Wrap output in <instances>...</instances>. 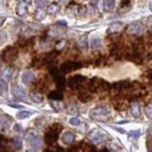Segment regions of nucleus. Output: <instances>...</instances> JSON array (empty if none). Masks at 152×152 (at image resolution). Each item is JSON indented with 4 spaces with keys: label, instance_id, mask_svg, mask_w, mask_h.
<instances>
[{
    "label": "nucleus",
    "instance_id": "nucleus-7",
    "mask_svg": "<svg viewBox=\"0 0 152 152\" xmlns=\"http://www.w3.org/2000/svg\"><path fill=\"white\" fill-rule=\"evenodd\" d=\"M86 81V77L82 75H75L68 80V86L72 89H78Z\"/></svg>",
    "mask_w": 152,
    "mask_h": 152
},
{
    "label": "nucleus",
    "instance_id": "nucleus-27",
    "mask_svg": "<svg viewBox=\"0 0 152 152\" xmlns=\"http://www.w3.org/2000/svg\"><path fill=\"white\" fill-rule=\"evenodd\" d=\"M56 86L58 89H63L64 87H66V80H64V77L63 76H60V77H57L56 80Z\"/></svg>",
    "mask_w": 152,
    "mask_h": 152
},
{
    "label": "nucleus",
    "instance_id": "nucleus-42",
    "mask_svg": "<svg viewBox=\"0 0 152 152\" xmlns=\"http://www.w3.org/2000/svg\"><path fill=\"white\" fill-rule=\"evenodd\" d=\"M130 1H131V0H122V5H123V6H124V5H128Z\"/></svg>",
    "mask_w": 152,
    "mask_h": 152
},
{
    "label": "nucleus",
    "instance_id": "nucleus-25",
    "mask_svg": "<svg viewBox=\"0 0 152 152\" xmlns=\"http://www.w3.org/2000/svg\"><path fill=\"white\" fill-rule=\"evenodd\" d=\"M7 91H8V84H7V82L4 78H0V93L6 95Z\"/></svg>",
    "mask_w": 152,
    "mask_h": 152
},
{
    "label": "nucleus",
    "instance_id": "nucleus-49",
    "mask_svg": "<svg viewBox=\"0 0 152 152\" xmlns=\"http://www.w3.org/2000/svg\"><path fill=\"white\" fill-rule=\"evenodd\" d=\"M60 1H63V0H60Z\"/></svg>",
    "mask_w": 152,
    "mask_h": 152
},
{
    "label": "nucleus",
    "instance_id": "nucleus-3",
    "mask_svg": "<svg viewBox=\"0 0 152 152\" xmlns=\"http://www.w3.org/2000/svg\"><path fill=\"white\" fill-rule=\"evenodd\" d=\"M18 55H19V52L15 47H12V46L6 47L2 52V61L6 63H11L17 60Z\"/></svg>",
    "mask_w": 152,
    "mask_h": 152
},
{
    "label": "nucleus",
    "instance_id": "nucleus-31",
    "mask_svg": "<svg viewBox=\"0 0 152 152\" xmlns=\"http://www.w3.org/2000/svg\"><path fill=\"white\" fill-rule=\"evenodd\" d=\"M31 116V113H28V111H25V110H22V111H19L18 114H17V117L19 118V119H25V118H27V117H29Z\"/></svg>",
    "mask_w": 152,
    "mask_h": 152
},
{
    "label": "nucleus",
    "instance_id": "nucleus-33",
    "mask_svg": "<svg viewBox=\"0 0 152 152\" xmlns=\"http://www.w3.org/2000/svg\"><path fill=\"white\" fill-rule=\"evenodd\" d=\"M115 108L117 110H125L126 109V104L123 103V102H119V103H115Z\"/></svg>",
    "mask_w": 152,
    "mask_h": 152
},
{
    "label": "nucleus",
    "instance_id": "nucleus-34",
    "mask_svg": "<svg viewBox=\"0 0 152 152\" xmlns=\"http://www.w3.org/2000/svg\"><path fill=\"white\" fill-rule=\"evenodd\" d=\"M35 4L38 6V8H42L45 5L48 4V0H35Z\"/></svg>",
    "mask_w": 152,
    "mask_h": 152
},
{
    "label": "nucleus",
    "instance_id": "nucleus-28",
    "mask_svg": "<svg viewBox=\"0 0 152 152\" xmlns=\"http://www.w3.org/2000/svg\"><path fill=\"white\" fill-rule=\"evenodd\" d=\"M99 46H101V40L98 38H94L91 40V42H90V47H91V49H98L99 48Z\"/></svg>",
    "mask_w": 152,
    "mask_h": 152
},
{
    "label": "nucleus",
    "instance_id": "nucleus-38",
    "mask_svg": "<svg viewBox=\"0 0 152 152\" xmlns=\"http://www.w3.org/2000/svg\"><path fill=\"white\" fill-rule=\"evenodd\" d=\"M0 152H14L12 149H10L8 146H6V145H1L0 146Z\"/></svg>",
    "mask_w": 152,
    "mask_h": 152
},
{
    "label": "nucleus",
    "instance_id": "nucleus-11",
    "mask_svg": "<svg viewBox=\"0 0 152 152\" xmlns=\"http://www.w3.org/2000/svg\"><path fill=\"white\" fill-rule=\"evenodd\" d=\"M12 94L14 97H17V98H19V99H25L26 98V93H25V90L22 89V88H20L19 86H17V84H14L13 87H12Z\"/></svg>",
    "mask_w": 152,
    "mask_h": 152
},
{
    "label": "nucleus",
    "instance_id": "nucleus-10",
    "mask_svg": "<svg viewBox=\"0 0 152 152\" xmlns=\"http://www.w3.org/2000/svg\"><path fill=\"white\" fill-rule=\"evenodd\" d=\"M11 124H12V119H11L10 116H7V115H1L0 116V130L8 129Z\"/></svg>",
    "mask_w": 152,
    "mask_h": 152
},
{
    "label": "nucleus",
    "instance_id": "nucleus-5",
    "mask_svg": "<svg viewBox=\"0 0 152 152\" xmlns=\"http://www.w3.org/2000/svg\"><path fill=\"white\" fill-rule=\"evenodd\" d=\"M82 67V63L81 62H76V61H68V62H64L61 67H60V72L61 73H70L73 70L76 69H80Z\"/></svg>",
    "mask_w": 152,
    "mask_h": 152
},
{
    "label": "nucleus",
    "instance_id": "nucleus-46",
    "mask_svg": "<svg viewBox=\"0 0 152 152\" xmlns=\"http://www.w3.org/2000/svg\"><path fill=\"white\" fill-rule=\"evenodd\" d=\"M96 1H97V0H93V5H95V4H96Z\"/></svg>",
    "mask_w": 152,
    "mask_h": 152
},
{
    "label": "nucleus",
    "instance_id": "nucleus-24",
    "mask_svg": "<svg viewBox=\"0 0 152 152\" xmlns=\"http://www.w3.org/2000/svg\"><path fill=\"white\" fill-rule=\"evenodd\" d=\"M12 143H13V146H14L15 150H20L22 148V139L20 137H18V136L12 139Z\"/></svg>",
    "mask_w": 152,
    "mask_h": 152
},
{
    "label": "nucleus",
    "instance_id": "nucleus-36",
    "mask_svg": "<svg viewBox=\"0 0 152 152\" xmlns=\"http://www.w3.org/2000/svg\"><path fill=\"white\" fill-rule=\"evenodd\" d=\"M69 123H70L72 125H80L81 121H80L77 117H73V118H70V119H69Z\"/></svg>",
    "mask_w": 152,
    "mask_h": 152
},
{
    "label": "nucleus",
    "instance_id": "nucleus-8",
    "mask_svg": "<svg viewBox=\"0 0 152 152\" xmlns=\"http://www.w3.org/2000/svg\"><path fill=\"white\" fill-rule=\"evenodd\" d=\"M145 28L142 23H131L128 28H126V33L130 35H142L144 33Z\"/></svg>",
    "mask_w": 152,
    "mask_h": 152
},
{
    "label": "nucleus",
    "instance_id": "nucleus-29",
    "mask_svg": "<svg viewBox=\"0 0 152 152\" xmlns=\"http://www.w3.org/2000/svg\"><path fill=\"white\" fill-rule=\"evenodd\" d=\"M31 99L35 103H41L42 102V95L38 94V93H32L31 94Z\"/></svg>",
    "mask_w": 152,
    "mask_h": 152
},
{
    "label": "nucleus",
    "instance_id": "nucleus-26",
    "mask_svg": "<svg viewBox=\"0 0 152 152\" xmlns=\"http://www.w3.org/2000/svg\"><path fill=\"white\" fill-rule=\"evenodd\" d=\"M49 130L53 131L54 133H56V134H58V133L62 131V125L58 124V123H54V124H52V125L49 126Z\"/></svg>",
    "mask_w": 152,
    "mask_h": 152
},
{
    "label": "nucleus",
    "instance_id": "nucleus-18",
    "mask_svg": "<svg viewBox=\"0 0 152 152\" xmlns=\"http://www.w3.org/2000/svg\"><path fill=\"white\" fill-rule=\"evenodd\" d=\"M13 74H14V70L12 69V68H10V67H7V68H5L4 70H2V73H1V75H2V78L7 82V81H10L12 77H13Z\"/></svg>",
    "mask_w": 152,
    "mask_h": 152
},
{
    "label": "nucleus",
    "instance_id": "nucleus-44",
    "mask_svg": "<svg viewBox=\"0 0 152 152\" xmlns=\"http://www.w3.org/2000/svg\"><path fill=\"white\" fill-rule=\"evenodd\" d=\"M21 1H23V2H26V4H28V5L32 2V0H21Z\"/></svg>",
    "mask_w": 152,
    "mask_h": 152
},
{
    "label": "nucleus",
    "instance_id": "nucleus-15",
    "mask_svg": "<svg viewBox=\"0 0 152 152\" xmlns=\"http://www.w3.org/2000/svg\"><path fill=\"white\" fill-rule=\"evenodd\" d=\"M27 10H28V4L23 2V1H19V4L17 5V14L22 17L27 13Z\"/></svg>",
    "mask_w": 152,
    "mask_h": 152
},
{
    "label": "nucleus",
    "instance_id": "nucleus-1",
    "mask_svg": "<svg viewBox=\"0 0 152 152\" xmlns=\"http://www.w3.org/2000/svg\"><path fill=\"white\" fill-rule=\"evenodd\" d=\"M109 89H110V84L107 81L98 78V77L91 78L89 84H88V90L90 93H97L101 90H109Z\"/></svg>",
    "mask_w": 152,
    "mask_h": 152
},
{
    "label": "nucleus",
    "instance_id": "nucleus-20",
    "mask_svg": "<svg viewBox=\"0 0 152 152\" xmlns=\"http://www.w3.org/2000/svg\"><path fill=\"white\" fill-rule=\"evenodd\" d=\"M49 99L50 101H62L63 99V94L60 91V90H55V91H52V93H49Z\"/></svg>",
    "mask_w": 152,
    "mask_h": 152
},
{
    "label": "nucleus",
    "instance_id": "nucleus-40",
    "mask_svg": "<svg viewBox=\"0 0 152 152\" xmlns=\"http://www.w3.org/2000/svg\"><path fill=\"white\" fill-rule=\"evenodd\" d=\"M14 130H15V131H21V126H20L19 124H15V125H14Z\"/></svg>",
    "mask_w": 152,
    "mask_h": 152
},
{
    "label": "nucleus",
    "instance_id": "nucleus-23",
    "mask_svg": "<svg viewBox=\"0 0 152 152\" xmlns=\"http://www.w3.org/2000/svg\"><path fill=\"white\" fill-rule=\"evenodd\" d=\"M78 48L82 50V52H86L87 48H88V41H87V37H83L78 41Z\"/></svg>",
    "mask_w": 152,
    "mask_h": 152
},
{
    "label": "nucleus",
    "instance_id": "nucleus-17",
    "mask_svg": "<svg viewBox=\"0 0 152 152\" xmlns=\"http://www.w3.org/2000/svg\"><path fill=\"white\" fill-rule=\"evenodd\" d=\"M130 111H131V115H132L133 117H136V118H138L140 116V108H139L138 103L132 102L130 104Z\"/></svg>",
    "mask_w": 152,
    "mask_h": 152
},
{
    "label": "nucleus",
    "instance_id": "nucleus-45",
    "mask_svg": "<svg viewBox=\"0 0 152 152\" xmlns=\"http://www.w3.org/2000/svg\"><path fill=\"white\" fill-rule=\"evenodd\" d=\"M11 107H13V108H20V105H18V104H10Z\"/></svg>",
    "mask_w": 152,
    "mask_h": 152
},
{
    "label": "nucleus",
    "instance_id": "nucleus-47",
    "mask_svg": "<svg viewBox=\"0 0 152 152\" xmlns=\"http://www.w3.org/2000/svg\"><path fill=\"white\" fill-rule=\"evenodd\" d=\"M26 152H35L34 150H28V151H26Z\"/></svg>",
    "mask_w": 152,
    "mask_h": 152
},
{
    "label": "nucleus",
    "instance_id": "nucleus-16",
    "mask_svg": "<svg viewBox=\"0 0 152 152\" xmlns=\"http://www.w3.org/2000/svg\"><path fill=\"white\" fill-rule=\"evenodd\" d=\"M110 54L115 57V58H121L122 57V54H123V49L121 48V46L119 45H114L113 47H111V49H110Z\"/></svg>",
    "mask_w": 152,
    "mask_h": 152
},
{
    "label": "nucleus",
    "instance_id": "nucleus-19",
    "mask_svg": "<svg viewBox=\"0 0 152 152\" xmlns=\"http://www.w3.org/2000/svg\"><path fill=\"white\" fill-rule=\"evenodd\" d=\"M78 99L81 101V102H89V101H91L93 99V96L91 94L89 93V91H86V90H83V91H81L80 94H78Z\"/></svg>",
    "mask_w": 152,
    "mask_h": 152
},
{
    "label": "nucleus",
    "instance_id": "nucleus-30",
    "mask_svg": "<svg viewBox=\"0 0 152 152\" xmlns=\"http://www.w3.org/2000/svg\"><path fill=\"white\" fill-rule=\"evenodd\" d=\"M34 17H35V19L37 20H42L45 17H46V13H45V11H43L42 8H38V10L35 11Z\"/></svg>",
    "mask_w": 152,
    "mask_h": 152
},
{
    "label": "nucleus",
    "instance_id": "nucleus-35",
    "mask_svg": "<svg viewBox=\"0 0 152 152\" xmlns=\"http://www.w3.org/2000/svg\"><path fill=\"white\" fill-rule=\"evenodd\" d=\"M145 113H146V116L152 119V104L146 105V108H145Z\"/></svg>",
    "mask_w": 152,
    "mask_h": 152
},
{
    "label": "nucleus",
    "instance_id": "nucleus-14",
    "mask_svg": "<svg viewBox=\"0 0 152 152\" xmlns=\"http://www.w3.org/2000/svg\"><path fill=\"white\" fill-rule=\"evenodd\" d=\"M74 140H75V136H74V133L73 132H70V131H66V132L62 134V142H63L64 144H67V145L73 144Z\"/></svg>",
    "mask_w": 152,
    "mask_h": 152
},
{
    "label": "nucleus",
    "instance_id": "nucleus-37",
    "mask_svg": "<svg viewBox=\"0 0 152 152\" xmlns=\"http://www.w3.org/2000/svg\"><path fill=\"white\" fill-rule=\"evenodd\" d=\"M64 46H66V40H61V41H58L56 43V49L57 50H61Z\"/></svg>",
    "mask_w": 152,
    "mask_h": 152
},
{
    "label": "nucleus",
    "instance_id": "nucleus-32",
    "mask_svg": "<svg viewBox=\"0 0 152 152\" xmlns=\"http://www.w3.org/2000/svg\"><path fill=\"white\" fill-rule=\"evenodd\" d=\"M60 73H61V72H60L57 68H52V69H50V75L53 76L55 80H56L57 77H60V76H61L60 75Z\"/></svg>",
    "mask_w": 152,
    "mask_h": 152
},
{
    "label": "nucleus",
    "instance_id": "nucleus-13",
    "mask_svg": "<svg viewBox=\"0 0 152 152\" xmlns=\"http://www.w3.org/2000/svg\"><path fill=\"white\" fill-rule=\"evenodd\" d=\"M122 29H123V25L121 22H114V23H111L109 26L108 33L109 34H116V33H119Z\"/></svg>",
    "mask_w": 152,
    "mask_h": 152
},
{
    "label": "nucleus",
    "instance_id": "nucleus-21",
    "mask_svg": "<svg viewBox=\"0 0 152 152\" xmlns=\"http://www.w3.org/2000/svg\"><path fill=\"white\" fill-rule=\"evenodd\" d=\"M58 10H60V6L55 4V2H53V4H49L48 5V7H47V13H49V14H55L58 12Z\"/></svg>",
    "mask_w": 152,
    "mask_h": 152
},
{
    "label": "nucleus",
    "instance_id": "nucleus-9",
    "mask_svg": "<svg viewBox=\"0 0 152 152\" xmlns=\"http://www.w3.org/2000/svg\"><path fill=\"white\" fill-rule=\"evenodd\" d=\"M21 81H22L26 86H29V84H32V83L35 81V75H34L33 72L26 70V72H23L22 75H21Z\"/></svg>",
    "mask_w": 152,
    "mask_h": 152
},
{
    "label": "nucleus",
    "instance_id": "nucleus-39",
    "mask_svg": "<svg viewBox=\"0 0 152 152\" xmlns=\"http://www.w3.org/2000/svg\"><path fill=\"white\" fill-rule=\"evenodd\" d=\"M6 40H7V35H6V33L0 32V45H1V43H4Z\"/></svg>",
    "mask_w": 152,
    "mask_h": 152
},
{
    "label": "nucleus",
    "instance_id": "nucleus-22",
    "mask_svg": "<svg viewBox=\"0 0 152 152\" xmlns=\"http://www.w3.org/2000/svg\"><path fill=\"white\" fill-rule=\"evenodd\" d=\"M115 4H116L115 0H105V1H104V10H105L107 12L113 11L115 8Z\"/></svg>",
    "mask_w": 152,
    "mask_h": 152
},
{
    "label": "nucleus",
    "instance_id": "nucleus-48",
    "mask_svg": "<svg viewBox=\"0 0 152 152\" xmlns=\"http://www.w3.org/2000/svg\"><path fill=\"white\" fill-rule=\"evenodd\" d=\"M150 78H151V81H152V74H150Z\"/></svg>",
    "mask_w": 152,
    "mask_h": 152
},
{
    "label": "nucleus",
    "instance_id": "nucleus-2",
    "mask_svg": "<svg viewBox=\"0 0 152 152\" xmlns=\"http://www.w3.org/2000/svg\"><path fill=\"white\" fill-rule=\"evenodd\" d=\"M109 114H110V109L109 108H107V107H97V108L91 110L90 117L93 119H97V121H105L108 118Z\"/></svg>",
    "mask_w": 152,
    "mask_h": 152
},
{
    "label": "nucleus",
    "instance_id": "nucleus-43",
    "mask_svg": "<svg viewBox=\"0 0 152 152\" xmlns=\"http://www.w3.org/2000/svg\"><path fill=\"white\" fill-rule=\"evenodd\" d=\"M130 136H139V131H133V132H130Z\"/></svg>",
    "mask_w": 152,
    "mask_h": 152
},
{
    "label": "nucleus",
    "instance_id": "nucleus-41",
    "mask_svg": "<svg viewBox=\"0 0 152 152\" xmlns=\"http://www.w3.org/2000/svg\"><path fill=\"white\" fill-rule=\"evenodd\" d=\"M5 20H6V18H5V17H0V27H1L2 25H4Z\"/></svg>",
    "mask_w": 152,
    "mask_h": 152
},
{
    "label": "nucleus",
    "instance_id": "nucleus-4",
    "mask_svg": "<svg viewBox=\"0 0 152 152\" xmlns=\"http://www.w3.org/2000/svg\"><path fill=\"white\" fill-rule=\"evenodd\" d=\"M88 137H89V139L93 142V143H95V144H101V143H103V142H105L107 139H108V136L105 134V133H103L102 131H99V130H93V131H90L89 134H88Z\"/></svg>",
    "mask_w": 152,
    "mask_h": 152
},
{
    "label": "nucleus",
    "instance_id": "nucleus-12",
    "mask_svg": "<svg viewBox=\"0 0 152 152\" xmlns=\"http://www.w3.org/2000/svg\"><path fill=\"white\" fill-rule=\"evenodd\" d=\"M57 140V134L54 133L53 131H47L46 134H45V142L48 144V145H53L55 142Z\"/></svg>",
    "mask_w": 152,
    "mask_h": 152
},
{
    "label": "nucleus",
    "instance_id": "nucleus-6",
    "mask_svg": "<svg viewBox=\"0 0 152 152\" xmlns=\"http://www.w3.org/2000/svg\"><path fill=\"white\" fill-rule=\"evenodd\" d=\"M27 140H28V143L34 148V149H39V148H41V145H42V140H41V138L37 136V133L34 132V131H29V132L27 133Z\"/></svg>",
    "mask_w": 152,
    "mask_h": 152
}]
</instances>
